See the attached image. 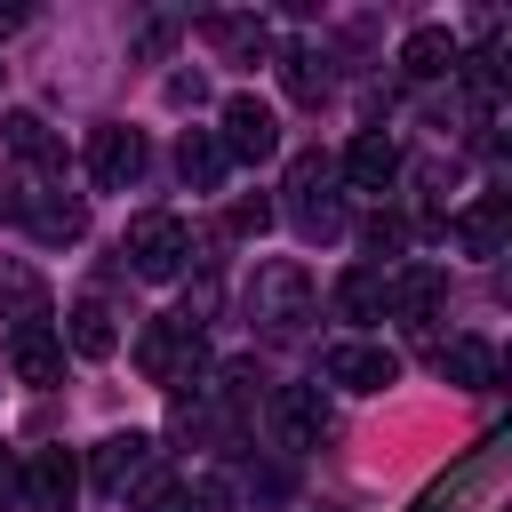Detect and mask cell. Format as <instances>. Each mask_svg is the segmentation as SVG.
Wrapping results in <instances>:
<instances>
[{
  "label": "cell",
  "mask_w": 512,
  "mask_h": 512,
  "mask_svg": "<svg viewBox=\"0 0 512 512\" xmlns=\"http://www.w3.org/2000/svg\"><path fill=\"white\" fill-rule=\"evenodd\" d=\"M272 416H280V432H288V448H312V440L328 432V400H320V384H280V400H272Z\"/></svg>",
  "instance_id": "9a60e30c"
},
{
  "label": "cell",
  "mask_w": 512,
  "mask_h": 512,
  "mask_svg": "<svg viewBox=\"0 0 512 512\" xmlns=\"http://www.w3.org/2000/svg\"><path fill=\"white\" fill-rule=\"evenodd\" d=\"M64 336H72L80 360H112V344H120V328H112V312H104L96 296H80V304L64 312Z\"/></svg>",
  "instance_id": "ac0fdd59"
},
{
  "label": "cell",
  "mask_w": 512,
  "mask_h": 512,
  "mask_svg": "<svg viewBox=\"0 0 512 512\" xmlns=\"http://www.w3.org/2000/svg\"><path fill=\"white\" fill-rule=\"evenodd\" d=\"M184 512H232V488L216 472H200V480H184Z\"/></svg>",
  "instance_id": "d4e9b609"
},
{
  "label": "cell",
  "mask_w": 512,
  "mask_h": 512,
  "mask_svg": "<svg viewBox=\"0 0 512 512\" xmlns=\"http://www.w3.org/2000/svg\"><path fill=\"white\" fill-rule=\"evenodd\" d=\"M328 384H344V392H384V384H400V352H392V344H336V352H328Z\"/></svg>",
  "instance_id": "30bf717a"
},
{
  "label": "cell",
  "mask_w": 512,
  "mask_h": 512,
  "mask_svg": "<svg viewBox=\"0 0 512 512\" xmlns=\"http://www.w3.org/2000/svg\"><path fill=\"white\" fill-rule=\"evenodd\" d=\"M400 72H416V80H440V72H464V40H456L448 24H416V32L400 40Z\"/></svg>",
  "instance_id": "7c38bea8"
},
{
  "label": "cell",
  "mask_w": 512,
  "mask_h": 512,
  "mask_svg": "<svg viewBox=\"0 0 512 512\" xmlns=\"http://www.w3.org/2000/svg\"><path fill=\"white\" fill-rule=\"evenodd\" d=\"M320 512H336V504H320Z\"/></svg>",
  "instance_id": "f1b7e54d"
},
{
  "label": "cell",
  "mask_w": 512,
  "mask_h": 512,
  "mask_svg": "<svg viewBox=\"0 0 512 512\" xmlns=\"http://www.w3.org/2000/svg\"><path fill=\"white\" fill-rule=\"evenodd\" d=\"M88 176H96L104 192H128V184L144 176V136H136V128H96V136H88Z\"/></svg>",
  "instance_id": "9c48e42d"
},
{
  "label": "cell",
  "mask_w": 512,
  "mask_h": 512,
  "mask_svg": "<svg viewBox=\"0 0 512 512\" xmlns=\"http://www.w3.org/2000/svg\"><path fill=\"white\" fill-rule=\"evenodd\" d=\"M248 304H256V320H264V328H296V320H312V272L280 256V264H264V272H256Z\"/></svg>",
  "instance_id": "3957f363"
},
{
  "label": "cell",
  "mask_w": 512,
  "mask_h": 512,
  "mask_svg": "<svg viewBox=\"0 0 512 512\" xmlns=\"http://www.w3.org/2000/svg\"><path fill=\"white\" fill-rule=\"evenodd\" d=\"M224 160H272L280 152V112L264 96H224Z\"/></svg>",
  "instance_id": "277c9868"
},
{
  "label": "cell",
  "mask_w": 512,
  "mask_h": 512,
  "mask_svg": "<svg viewBox=\"0 0 512 512\" xmlns=\"http://www.w3.org/2000/svg\"><path fill=\"white\" fill-rule=\"evenodd\" d=\"M0 128H8V152H16V160H40V168L64 160V144H56V128H48L40 112H8Z\"/></svg>",
  "instance_id": "ffe728a7"
},
{
  "label": "cell",
  "mask_w": 512,
  "mask_h": 512,
  "mask_svg": "<svg viewBox=\"0 0 512 512\" xmlns=\"http://www.w3.org/2000/svg\"><path fill=\"white\" fill-rule=\"evenodd\" d=\"M120 256H128L144 280H176V272H184V256H192V232H184V216H168V208H144V216L128 224Z\"/></svg>",
  "instance_id": "7a4b0ae2"
},
{
  "label": "cell",
  "mask_w": 512,
  "mask_h": 512,
  "mask_svg": "<svg viewBox=\"0 0 512 512\" xmlns=\"http://www.w3.org/2000/svg\"><path fill=\"white\" fill-rule=\"evenodd\" d=\"M384 280H392V272L352 264V272L336 280V312H344V320H376V312H384Z\"/></svg>",
  "instance_id": "7402d4cb"
},
{
  "label": "cell",
  "mask_w": 512,
  "mask_h": 512,
  "mask_svg": "<svg viewBox=\"0 0 512 512\" xmlns=\"http://www.w3.org/2000/svg\"><path fill=\"white\" fill-rule=\"evenodd\" d=\"M280 80H288V96H296V104H320V96H328V72H320V56H312V48H288V56H280Z\"/></svg>",
  "instance_id": "603a6c76"
},
{
  "label": "cell",
  "mask_w": 512,
  "mask_h": 512,
  "mask_svg": "<svg viewBox=\"0 0 512 512\" xmlns=\"http://www.w3.org/2000/svg\"><path fill=\"white\" fill-rule=\"evenodd\" d=\"M440 376L464 384V392H488V384H496V344H488V336H448V344H440Z\"/></svg>",
  "instance_id": "2e32d148"
},
{
  "label": "cell",
  "mask_w": 512,
  "mask_h": 512,
  "mask_svg": "<svg viewBox=\"0 0 512 512\" xmlns=\"http://www.w3.org/2000/svg\"><path fill=\"white\" fill-rule=\"evenodd\" d=\"M504 232H512V200H504V192H488L480 208H464V216H456V240H464L472 256H496V248H504Z\"/></svg>",
  "instance_id": "e0dca14e"
},
{
  "label": "cell",
  "mask_w": 512,
  "mask_h": 512,
  "mask_svg": "<svg viewBox=\"0 0 512 512\" xmlns=\"http://www.w3.org/2000/svg\"><path fill=\"white\" fill-rule=\"evenodd\" d=\"M144 472H152V432H112V440H96V464H88L96 496H128Z\"/></svg>",
  "instance_id": "52a82bcc"
},
{
  "label": "cell",
  "mask_w": 512,
  "mask_h": 512,
  "mask_svg": "<svg viewBox=\"0 0 512 512\" xmlns=\"http://www.w3.org/2000/svg\"><path fill=\"white\" fill-rule=\"evenodd\" d=\"M264 224H272V200H240L232 208V232H264Z\"/></svg>",
  "instance_id": "4316f807"
},
{
  "label": "cell",
  "mask_w": 512,
  "mask_h": 512,
  "mask_svg": "<svg viewBox=\"0 0 512 512\" xmlns=\"http://www.w3.org/2000/svg\"><path fill=\"white\" fill-rule=\"evenodd\" d=\"M440 296H448V272H432V264H408L384 280V312H400V320H432Z\"/></svg>",
  "instance_id": "4fadbf2b"
},
{
  "label": "cell",
  "mask_w": 512,
  "mask_h": 512,
  "mask_svg": "<svg viewBox=\"0 0 512 512\" xmlns=\"http://www.w3.org/2000/svg\"><path fill=\"white\" fill-rule=\"evenodd\" d=\"M176 168H184V184L216 192V184H224V144H216L208 128H184V144H176Z\"/></svg>",
  "instance_id": "44dd1931"
},
{
  "label": "cell",
  "mask_w": 512,
  "mask_h": 512,
  "mask_svg": "<svg viewBox=\"0 0 512 512\" xmlns=\"http://www.w3.org/2000/svg\"><path fill=\"white\" fill-rule=\"evenodd\" d=\"M16 488H24L32 512H72V496H80V464H72V448H32V464L16 472Z\"/></svg>",
  "instance_id": "8992f818"
},
{
  "label": "cell",
  "mask_w": 512,
  "mask_h": 512,
  "mask_svg": "<svg viewBox=\"0 0 512 512\" xmlns=\"http://www.w3.org/2000/svg\"><path fill=\"white\" fill-rule=\"evenodd\" d=\"M136 368H144L160 392H184V384L208 368L200 328H184V320H144V336H136Z\"/></svg>",
  "instance_id": "6da1fadb"
},
{
  "label": "cell",
  "mask_w": 512,
  "mask_h": 512,
  "mask_svg": "<svg viewBox=\"0 0 512 512\" xmlns=\"http://www.w3.org/2000/svg\"><path fill=\"white\" fill-rule=\"evenodd\" d=\"M8 496H16V456L0 448V504H8Z\"/></svg>",
  "instance_id": "83f0119b"
},
{
  "label": "cell",
  "mask_w": 512,
  "mask_h": 512,
  "mask_svg": "<svg viewBox=\"0 0 512 512\" xmlns=\"http://www.w3.org/2000/svg\"><path fill=\"white\" fill-rule=\"evenodd\" d=\"M8 368H16V384H56V376H64V336L16 328V336H8Z\"/></svg>",
  "instance_id": "5bb4252c"
},
{
  "label": "cell",
  "mask_w": 512,
  "mask_h": 512,
  "mask_svg": "<svg viewBox=\"0 0 512 512\" xmlns=\"http://www.w3.org/2000/svg\"><path fill=\"white\" fill-rule=\"evenodd\" d=\"M392 176H400V144H392L384 128H360V136L344 144V184H352V192H384Z\"/></svg>",
  "instance_id": "8fae6325"
},
{
  "label": "cell",
  "mask_w": 512,
  "mask_h": 512,
  "mask_svg": "<svg viewBox=\"0 0 512 512\" xmlns=\"http://www.w3.org/2000/svg\"><path fill=\"white\" fill-rule=\"evenodd\" d=\"M128 512H184V480L176 472H144L128 488Z\"/></svg>",
  "instance_id": "cb8c5ba5"
},
{
  "label": "cell",
  "mask_w": 512,
  "mask_h": 512,
  "mask_svg": "<svg viewBox=\"0 0 512 512\" xmlns=\"http://www.w3.org/2000/svg\"><path fill=\"white\" fill-rule=\"evenodd\" d=\"M320 184H328V160H320V152H304V160L288 168V192H296V224H304L312 240H336V232H344V208H336Z\"/></svg>",
  "instance_id": "ba28073f"
},
{
  "label": "cell",
  "mask_w": 512,
  "mask_h": 512,
  "mask_svg": "<svg viewBox=\"0 0 512 512\" xmlns=\"http://www.w3.org/2000/svg\"><path fill=\"white\" fill-rule=\"evenodd\" d=\"M400 240H408V224H392V216L368 224V248H376V256H400Z\"/></svg>",
  "instance_id": "484cf974"
},
{
  "label": "cell",
  "mask_w": 512,
  "mask_h": 512,
  "mask_svg": "<svg viewBox=\"0 0 512 512\" xmlns=\"http://www.w3.org/2000/svg\"><path fill=\"white\" fill-rule=\"evenodd\" d=\"M208 40H216L224 56H240V64H264V56H272L264 16H208Z\"/></svg>",
  "instance_id": "d6986e66"
},
{
  "label": "cell",
  "mask_w": 512,
  "mask_h": 512,
  "mask_svg": "<svg viewBox=\"0 0 512 512\" xmlns=\"http://www.w3.org/2000/svg\"><path fill=\"white\" fill-rule=\"evenodd\" d=\"M24 224H32V240H48V248H64V240H80L88 232V200L80 192H56V184H40V192H24V200H8Z\"/></svg>",
  "instance_id": "5b68a950"
}]
</instances>
